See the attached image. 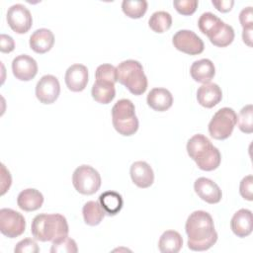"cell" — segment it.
Returning a JSON list of instances; mask_svg holds the SVG:
<instances>
[{
    "instance_id": "obj_37",
    "label": "cell",
    "mask_w": 253,
    "mask_h": 253,
    "mask_svg": "<svg viewBox=\"0 0 253 253\" xmlns=\"http://www.w3.org/2000/svg\"><path fill=\"white\" fill-rule=\"evenodd\" d=\"M15 48V42L12 37L1 34L0 36V50L4 53H9Z\"/></svg>"
},
{
    "instance_id": "obj_39",
    "label": "cell",
    "mask_w": 253,
    "mask_h": 253,
    "mask_svg": "<svg viewBox=\"0 0 253 253\" xmlns=\"http://www.w3.org/2000/svg\"><path fill=\"white\" fill-rule=\"evenodd\" d=\"M212 5L218 10L219 12L225 13L232 9V6L234 4L233 0H212Z\"/></svg>"
},
{
    "instance_id": "obj_34",
    "label": "cell",
    "mask_w": 253,
    "mask_h": 253,
    "mask_svg": "<svg viewBox=\"0 0 253 253\" xmlns=\"http://www.w3.org/2000/svg\"><path fill=\"white\" fill-rule=\"evenodd\" d=\"M14 251L15 253H38L40 248L34 239L25 238L16 244Z\"/></svg>"
},
{
    "instance_id": "obj_7",
    "label": "cell",
    "mask_w": 253,
    "mask_h": 253,
    "mask_svg": "<svg viewBox=\"0 0 253 253\" xmlns=\"http://www.w3.org/2000/svg\"><path fill=\"white\" fill-rule=\"evenodd\" d=\"M72 183L78 193L82 195H93L101 187V176L92 166L81 165L74 170Z\"/></svg>"
},
{
    "instance_id": "obj_18",
    "label": "cell",
    "mask_w": 253,
    "mask_h": 253,
    "mask_svg": "<svg viewBox=\"0 0 253 253\" xmlns=\"http://www.w3.org/2000/svg\"><path fill=\"white\" fill-rule=\"evenodd\" d=\"M30 46L37 53H45L54 44L53 33L45 28L36 30L30 37Z\"/></svg>"
},
{
    "instance_id": "obj_21",
    "label": "cell",
    "mask_w": 253,
    "mask_h": 253,
    "mask_svg": "<svg viewBox=\"0 0 253 253\" xmlns=\"http://www.w3.org/2000/svg\"><path fill=\"white\" fill-rule=\"evenodd\" d=\"M147 105L154 111L165 112L173 104V96L166 88H153L147 95Z\"/></svg>"
},
{
    "instance_id": "obj_13",
    "label": "cell",
    "mask_w": 253,
    "mask_h": 253,
    "mask_svg": "<svg viewBox=\"0 0 253 253\" xmlns=\"http://www.w3.org/2000/svg\"><path fill=\"white\" fill-rule=\"evenodd\" d=\"M194 190L203 201L211 205L219 203L222 198V192L218 185L206 177H200L195 181Z\"/></svg>"
},
{
    "instance_id": "obj_17",
    "label": "cell",
    "mask_w": 253,
    "mask_h": 253,
    "mask_svg": "<svg viewBox=\"0 0 253 253\" xmlns=\"http://www.w3.org/2000/svg\"><path fill=\"white\" fill-rule=\"evenodd\" d=\"M222 99V91L215 83H206L197 91L198 103L205 108H212Z\"/></svg>"
},
{
    "instance_id": "obj_35",
    "label": "cell",
    "mask_w": 253,
    "mask_h": 253,
    "mask_svg": "<svg viewBox=\"0 0 253 253\" xmlns=\"http://www.w3.org/2000/svg\"><path fill=\"white\" fill-rule=\"evenodd\" d=\"M239 192L243 199L247 201L253 200V176L247 175L245 176L239 185Z\"/></svg>"
},
{
    "instance_id": "obj_8",
    "label": "cell",
    "mask_w": 253,
    "mask_h": 253,
    "mask_svg": "<svg viewBox=\"0 0 253 253\" xmlns=\"http://www.w3.org/2000/svg\"><path fill=\"white\" fill-rule=\"evenodd\" d=\"M26 220L22 213L12 209L0 210V231L9 238H15L24 233Z\"/></svg>"
},
{
    "instance_id": "obj_20",
    "label": "cell",
    "mask_w": 253,
    "mask_h": 253,
    "mask_svg": "<svg viewBox=\"0 0 253 253\" xmlns=\"http://www.w3.org/2000/svg\"><path fill=\"white\" fill-rule=\"evenodd\" d=\"M190 74L192 78L200 83H210L214 77L215 67L211 59L202 58L193 62L190 68Z\"/></svg>"
},
{
    "instance_id": "obj_15",
    "label": "cell",
    "mask_w": 253,
    "mask_h": 253,
    "mask_svg": "<svg viewBox=\"0 0 253 253\" xmlns=\"http://www.w3.org/2000/svg\"><path fill=\"white\" fill-rule=\"evenodd\" d=\"M129 174L132 182L138 188H148L153 184L154 173L151 166L145 161H135L131 164Z\"/></svg>"
},
{
    "instance_id": "obj_38",
    "label": "cell",
    "mask_w": 253,
    "mask_h": 253,
    "mask_svg": "<svg viewBox=\"0 0 253 253\" xmlns=\"http://www.w3.org/2000/svg\"><path fill=\"white\" fill-rule=\"evenodd\" d=\"M12 183L10 172L6 169L4 164H1V195H4L9 190Z\"/></svg>"
},
{
    "instance_id": "obj_30",
    "label": "cell",
    "mask_w": 253,
    "mask_h": 253,
    "mask_svg": "<svg viewBox=\"0 0 253 253\" xmlns=\"http://www.w3.org/2000/svg\"><path fill=\"white\" fill-rule=\"evenodd\" d=\"M77 251L78 248L75 240L68 236H63L52 241L50 248L51 253H76Z\"/></svg>"
},
{
    "instance_id": "obj_3",
    "label": "cell",
    "mask_w": 253,
    "mask_h": 253,
    "mask_svg": "<svg viewBox=\"0 0 253 253\" xmlns=\"http://www.w3.org/2000/svg\"><path fill=\"white\" fill-rule=\"evenodd\" d=\"M68 223L60 213H40L32 221V235L40 241H54L68 235Z\"/></svg>"
},
{
    "instance_id": "obj_19",
    "label": "cell",
    "mask_w": 253,
    "mask_h": 253,
    "mask_svg": "<svg viewBox=\"0 0 253 253\" xmlns=\"http://www.w3.org/2000/svg\"><path fill=\"white\" fill-rule=\"evenodd\" d=\"M226 23L221 21L216 15L211 12L203 13L198 21V27L200 31L206 35L210 41L215 38L224 28Z\"/></svg>"
},
{
    "instance_id": "obj_40",
    "label": "cell",
    "mask_w": 253,
    "mask_h": 253,
    "mask_svg": "<svg viewBox=\"0 0 253 253\" xmlns=\"http://www.w3.org/2000/svg\"><path fill=\"white\" fill-rule=\"evenodd\" d=\"M252 33L253 28H244L242 32V40L248 46H252Z\"/></svg>"
},
{
    "instance_id": "obj_12",
    "label": "cell",
    "mask_w": 253,
    "mask_h": 253,
    "mask_svg": "<svg viewBox=\"0 0 253 253\" xmlns=\"http://www.w3.org/2000/svg\"><path fill=\"white\" fill-rule=\"evenodd\" d=\"M14 76L21 81H30L38 73L37 61L28 54H20L12 61Z\"/></svg>"
},
{
    "instance_id": "obj_16",
    "label": "cell",
    "mask_w": 253,
    "mask_h": 253,
    "mask_svg": "<svg viewBox=\"0 0 253 253\" xmlns=\"http://www.w3.org/2000/svg\"><path fill=\"white\" fill-rule=\"evenodd\" d=\"M253 217L250 210L240 209L237 211L230 221V227L233 233L240 238L246 237L252 232Z\"/></svg>"
},
{
    "instance_id": "obj_32",
    "label": "cell",
    "mask_w": 253,
    "mask_h": 253,
    "mask_svg": "<svg viewBox=\"0 0 253 253\" xmlns=\"http://www.w3.org/2000/svg\"><path fill=\"white\" fill-rule=\"evenodd\" d=\"M96 80H105L116 83L117 80V68L109 63L101 64L97 67L95 72Z\"/></svg>"
},
{
    "instance_id": "obj_24",
    "label": "cell",
    "mask_w": 253,
    "mask_h": 253,
    "mask_svg": "<svg viewBox=\"0 0 253 253\" xmlns=\"http://www.w3.org/2000/svg\"><path fill=\"white\" fill-rule=\"evenodd\" d=\"M99 203L106 214L116 215L123 208L124 201L121 194L115 191H106L99 196Z\"/></svg>"
},
{
    "instance_id": "obj_14",
    "label": "cell",
    "mask_w": 253,
    "mask_h": 253,
    "mask_svg": "<svg viewBox=\"0 0 253 253\" xmlns=\"http://www.w3.org/2000/svg\"><path fill=\"white\" fill-rule=\"evenodd\" d=\"M67 88L72 92L83 91L88 83V69L85 65L75 63L69 66L64 76Z\"/></svg>"
},
{
    "instance_id": "obj_25",
    "label": "cell",
    "mask_w": 253,
    "mask_h": 253,
    "mask_svg": "<svg viewBox=\"0 0 253 253\" xmlns=\"http://www.w3.org/2000/svg\"><path fill=\"white\" fill-rule=\"evenodd\" d=\"M183 245V238L178 231L166 230L158 241L159 251L162 253H177Z\"/></svg>"
},
{
    "instance_id": "obj_2",
    "label": "cell",
    "mask_w": 253,
    "mask_h": 253,
    "mask_svg": "<svg viewBox=\"0 0 253 253\" xmlns=\"http://www.w3.org/2000/svg\"><path fill=\"white\" fill-rule=\"evenodd\" d=\"M187 152L197 166L204 171L216 169L221 161L219 150L204 134L193 135L187 142Z\"/></svg>"
},
{
    "instance_id": "obj_9",
    "label": "cell",
    "mask_w": 253,
    "mask_h": 253,
    "mask_svg": "<svg viewBox=\"0 0 253 253\" xmlns=\"http://www.w3.org/2000/svg\"><path fill=\"white\" fill-rule=\"evenodd\" d=\"M172 43L178 50L190 55L200 54L205 48L202 39L190 30L178 31L172 38Z\"/></svg>"
},
{
    "instance_id": "obj_22",
    "label": "cell",
    "mask_w": 253,
    "mask_h": 253,
    "mask_svg": "<svg viewBox=\"0 0 253 253\" xmlns=\"http://www.w3.org/2000/svg\"><path fill=\"white\" fill-rule=\"evenodd\" d=\"M17 204L25 211H34L42 206L43 196L39 190L28 188L20 192L17 198Z\"/></svg>"
},
{
    "instance_id": "obj_27",
    "label": "cell",
    "mask_w": 253,
    "mask_h": 253,
    "mask_svg": "<svg viewBox=\"0 0 253 253\" xmlns=\"http://www.w3.org/2000/svg\"><path fill=\"white\" fill-rule=\"evenodd\" d=\"M148 25L153 32L158 34L164 33L172 25V16L166 11H156L150 16Z\"/></svg>"
},
{
    "instance_id": "obj_4",
    "label": "cell",
    "mask_w": 253,
    "mask_h": 253,
    "mask_svg": "<svg viewBox=\"0 0 253 253\" xmlns=\"http://www.w3.org/2000/svg\"><path fill=\"white\" fill-rule=\"evenodd\" d=\"M117 80L133 95H141L147 89V77L141 63L134 59L122 61L117 67Z\"/></svg>"
},
{
    "instance_id": "obj_33",
    "label": "cell",
    "mask_w": 253,
    "mask_h": 253,
    "mask_svg": "<svg viewBox=\"0 0 253 253\" xmlns=\"http://www.w3.org/2000/svg\"><path fill=\"white\" fill-rule=\"evenodd\" d=\"M199 1L198 0H175L173 5L178 13L189 16L195 13L197 10Z\"/></svg>"
},
{
    "instance_id": "obj_5",
    "label": "cell",
    "mask_w": 253,
    "mask_h": 253,
    "mask_svg": "<svg viewBox=\"0 0 253 253\" xmlns=\"http://www.w3.org/2000/svg\"><path fill=\"white\" fill-rule=\"evenodd\" d=\"M112 122L115 129L124 136H130L138 129L135 107L128 99L119 100L112 108Z\"/></svg>"
},
{
    "instance_id": "obj_23",
    "label": "cell",
    "mask_w": 253,
    "mask_h": 253,
    "mask_svg": "<svg viewBox=\"0 0 253 253\" xmlns=\"http://www.w3.org/2000/svg\"><path fill=\"white\" fill-rule=\"evenodd\" d=\"M93 99L100 104L111 103L116 96L115 83L105 80H96L92 86Z\"/></svg>"
},
{
    "instance_id": "obj_10",
    "label": "cell",
    "mask_w": 253,
    "mask_h": 253,
    "mask_svg": "<svg viewBox=\"0 0 253 253\" xmlns=\"http://www.w3.org/2000/svg\"><path fill=\"white\" fill-rule=\"evenodd\" d=\"M9 27L17 34L27 33L33 24L31 12L23 4L12 5L6 15Z\"/></svg>"
},
{
    "instance_id": "obj_26",
    "label": "cell",
    "mask_w": 253,
    "mask_h": 253,
    "mask_svg": "<svg viewBox=\"0 0 253 253\" xmlns=\"http://www.w3.org/2000/svg\"><path fill=\"white\" fill-rule=\"evenodd\" d=\"M82 214L86 224L90 226H95L103 220L106 212L99 202L89 201L83 206Z\"/></svg>"
},
{
    "instance_id": "obj_28",
    "label": "cell",
    "mask_w": 253,
    "mask_h": 253,
    "mask_svg": "<svg viewBox=\"0 0 253 253\" xmlns=\"http://www.w3.org/2000/svg\"><path fill=\"white\" fill-rule=\"evenodd\" d=\"M123 12L131 19L141 18L147 10V1L145 0H124L122 2Z\"/></svg>"
},
{
    "instance_id": "obj_1",
    "label": "cell",
    "mask_w": 253,
    "mask_h": 253,
    "mask_svg": "<svg viewBox=\"0 0 253 253\" xmlns=\"http://www.w3.org/2000/svg\"><path fill=\"white\" fill-rule=\"evenodd\" d=\"M185 230L188 247L193 251H206L217 241L211 215L205 211H195L187 218Z\"/></svg>"
},
{
    "instance_id": "obj_36",
    "label": "cell",
    "mask_w": 253,
    "mask_h": 253,
    "mask_svg": "<svg viewBox=\"0 0 253 253\" xmlns=\"http://www.w3.org/2000/svg\"><path fill=\"white\" fill-rule=\"evenodd\" d=\"M239 22L242 28H253V10L252 7L243 8L239 14Z\"/></svg>"
},
{
    "instance_id": "obj_29",
    "label": "cell",
    "mask_w": 253,
    "mask_h": 253,
    "mask_svg": "<svg viewBox=\"0 0 253 253\" xmlns=\"http://www.w3.org/2000/svg\"><path fill=\"white\" fill-rule=\"evenodd\" d=\"M239 129L244 133H251L253 131V106L248 104L244 106L236 119Z\"/></svg>"
},
{
    "instance_id": "obj_11",
    "label": "cell",
    "mask_w": 253,
    "mask_h": 253,
    "mask_svg": "<svg viewBox=\"0 0 253 253\" xmlns=\"http://www.w3.org/2000/svg\"><path fill=\"white\" fill-rule=\"evenodd\" d=\"M60 93L58 79L50 74L43 75L36 85V96L42 104H52Z\"/></svg>"
},
{
    "instance_id": "obj_31",
    "label": "cell",
    "mask_w": 253,
    "mask_h": 253,
    "mask_svg": "<svg viewBox=\"0 0 253 253\" xmlns=\"http://www.w3.org/2000/svg\"><path fill=\"white\" fill-rule=\"evenodd\" d=\"M234 30L230 25L225 24L222 31L212 40H211V42L218 47H225L229 45L233 40H234Z\"/></svg>"
},
{
    "instance_id": "obj_6",
    "label": "cell",
    "mask_w": 253,
    "mask_h": 253,
    "mask_svg": "<svg viewBox=\"0 0 253 253\" xmlns=\"http://www.w3.org/2000/svg\"><path fill=\"white\" fill-rule=\"evenodd\" d=\"M237 115L231 108L219 109L211 118L209 124V132L211 137L223 140L229 137L236 125Z\"/></svg>"
}]
</instances>
